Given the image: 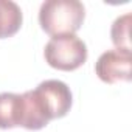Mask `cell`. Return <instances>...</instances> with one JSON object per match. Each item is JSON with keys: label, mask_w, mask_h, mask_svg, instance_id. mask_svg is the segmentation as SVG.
I'll list each match as a JSON object with an SVG mask.
<instances>
[{"label": "cell", "mask_w": 132, "mask_h": 132, "mask_svg": "<svg viewBox=\"0 0 132 132\" xmlns=\"http://www.w3.org/2000/svg\"><path fill=\"white\" fill-rule=\"evenodd\" d=\"M130 65H132L130 50H121V48L107 50L98 57L95 64V73L106 84L129 82L132 79Z\"/></svg>", "instance_id": "obj_4"}, {"label": "cell", "mask_w": 132, "mask_h": 132, "mask_svg": "<svg viewBox=\"0 0 132 132\" xmlns=\"http://www.w3.org/2000/svg\"><path fill=\"white\" fill-rule=\"evenodd\" d=\"M23 123V98L19 93H0V129L22 127Z\"/></svg>", "instance_id": "obj_5"}, {"label": "cell", "mask_w": 132, "mask_h": 132, "mask_svg": "<svg viewBox=\"0 0 132 132\" xmlns=\"http://www.w3.org/2000/svg\"><path fill=\"white\" fill-rule=\"evenodd\" d=\"M130 14L126 13L115 19L110 28V37L117 48L121 50H130V40H129V28H130Z\"/></svg>", "instance_id": "obj_7"}, {"label": "cell", "mask_w": 132, "mask_h": 132, "mask_svg": "<svg viewBox=\"0 0 132 132\" xmlns=\"http://www.w3.org/2000/svg\"><path fill=\"white\" fill-rule=\"evenodd\" d=\"M44 57L50 67L62 72H73L87 61V45L75 34L51 37L45 48Z\"/></svg>", "instance_id": "obj_2"}, {"label": "cell", "mask_w": 132, "mask_h": 132, "mask_svg": "<svg viewBox=\"0 0 132 132\" xmlns=\"http://www.w3.org/2000/svg\"><path fill=\"white\" fill-rule=\"evenodd\" d=\"M86 19V8L78 0H47L39 10V25L50 34H75Z\"/></svg>", "instance_id": "obj_1"}, {"label": "cell", "mask_w": 132, "mask_h": 132, "mask_svg": "<svg viewBox=\"0 0 132 132\" xmlns=\"http://www.w3.org/2000/svg\"><path fill=\"white\" fill-rule=\"evenodd\" d=\"M22 10L11 0H0V39L14 36L22 27Z\"/></svg>", "instance_id": "obj_6"}, {"label": "cell", "mask_w": 132, "mask_h": 132, "mask_svg": "<svg viewBox=\"0 0 132 132\" xmlns=\"http://www.w3.org/2000/svg\"><path fill=\"white\" fill-rule=\"evenodd\" d=\"M31 92L47 121L62 118L72 109V104H73L72 90L67 84L59 79L42 81Z\"/></svg>", "instance_id": "obj_3"}]
</instances>
